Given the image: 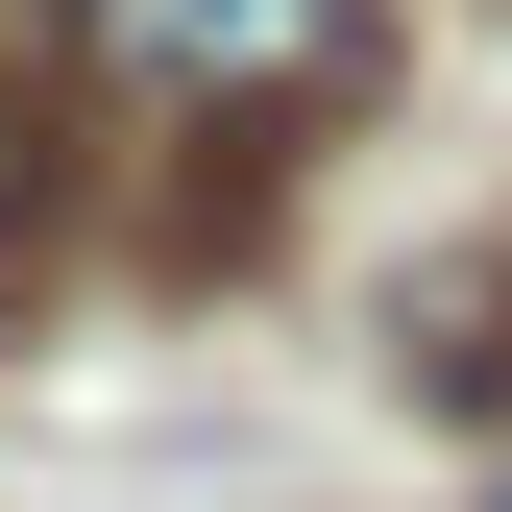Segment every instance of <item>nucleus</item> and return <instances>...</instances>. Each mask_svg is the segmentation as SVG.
Instances as JSON below:
<instances>
[{"mask_svg":"<svg viewBox=\"0 0 512 512\" xmlns=\"http://www.w3.org/2000/svg\"><path fill=\"white\" fill-rule=\"evenodd\" d=\"M25 196H49V147H25V98H0V269H25Z\"/></svg>","mask_w":512,"mask_h":512,"instance_id":"3","label":"nucleus"},{"mask_svg":"<svg viewBox=\"0 0 512 512\" xmlns=\"http://www.w3.org/2000/svg\"><path fill=\"white\" fill-rule=\"evenodd\" d=\"M391 366H415V415L512 439V220H488V244H439V269L391 293Z\"/></svg>","mask_w":512,"mask_h":512,"instance_id":"2","label":"nucleus"},{"mask_svg":"<svg viewBox=\"0 0 512 512\" xmlns=\"http://www.w3.org/2000/svg\"><path fill=\"white\" fill-rule=\"evenodd\" d=\"M98 25H122V74L196 98V122H317V98H366L391 0H98Z\"/></svg>","mask_w":512,"mask_h":512,"instance_id":"1","label":"nucleus"}]
</instances>
